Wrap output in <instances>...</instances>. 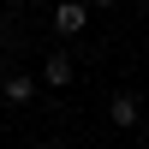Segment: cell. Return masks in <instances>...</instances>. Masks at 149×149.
Instances as JSON below:
<instances>
[{
    "mask_svg": "<svg viewBox=\"0 0 149 149\" xmlns=\"http://www.w3.org/2000/svg\"><path fill=\"white\" fill-rule=\"evenodd\" d=\"M90 12H95L90 0H60V6H54V30L60 36H78L84 24H90Z\"/></svg>",
    "mask_w": 149,
    "mask_h": 149,
    "instance_id": "cell-1",
    "label": "cell"
},
{
    "mask_svg": "<svg viewBox=\"0 0 149 149\" xmlns=\"http://www.w3.org/2000/svg\"><path fill=\"white\" fill-rule=\"evenodd\" d=\"M0 95H6V107H30L36 102V78H30V72H6Z\"/></svg>",
    "mask_w": 149,
    "mask_h": 149,
    "instance_id": "cell-2",
    "label": "cell"
},
{
    "mask_svg": "<svg viewBox=\"0 0 149 149\" xmlns=\"http://www.w3.org/2000/svg\"><path fill=\"white\" fill-rule=\"evenodd\" d=\"M107 119H113L119 131H131V125H137V119H143V102H137V95H125V90H119L113 102H107Z\"/></svg>",
    "mask_w": 149,
    "mask_h": 149,
    "instance_id": "cell-3",
    "label": "cell"
},
{
    "mask_svg": "<svg viewBox=\"0 0 149 149\" xmlns=\"http://www.w3.org/2000/svg\"><path fill=\"white\" fill-rule=\"evenodd\" d=\"M72 78H78V66H72V54H54V60H42V84H48V90H66Z\"/></svg>",
    "mask_w": 149,
    "mask_h": 149,
    "instance_id": "cell-4",
    "label": "cell"
},
{
    "mask_svg": "<svg viewBox=\"0 0 149 149\" xmlns=\"http://www.w3.org/2000/svg\"><path fill=\"white\" fill-rule=\"evenodd\" d=\"M90 6H113V0H90Z\"/></svg>",
    "mask_w": 149,
    "mask_h": 149,
    "instance_id": "cell-5",
    "label": "cell"
},
{
    "mask_svg": "<svg viewBox=\"0 0 149 149\" xmlns=\"http://www.w3.org/2000/svg\"><path fill=\"white\" fill-rule=\"evenodd\" d=\"M6 6H30V0H6Z\"/></svg>",
    "mask_w": 149,
    "mask_h": 149,
    "instance_id": "cell-6",
    "label": "cell"
},
{
    "mask_svg": "<svg viewBox=\"0 0 149 149\" xmlns=\"http://www.w3.org/2000/svg\"><path fill=\"white\" fill-rule=\"evenodd\" d=\"M0 84H6V60H0Z\"/></svg>",
    "mask_w": 149,
    "mask_h": 149,
    "instance_id": "cell-7",
    "label": "cell"
}]
</instances>
